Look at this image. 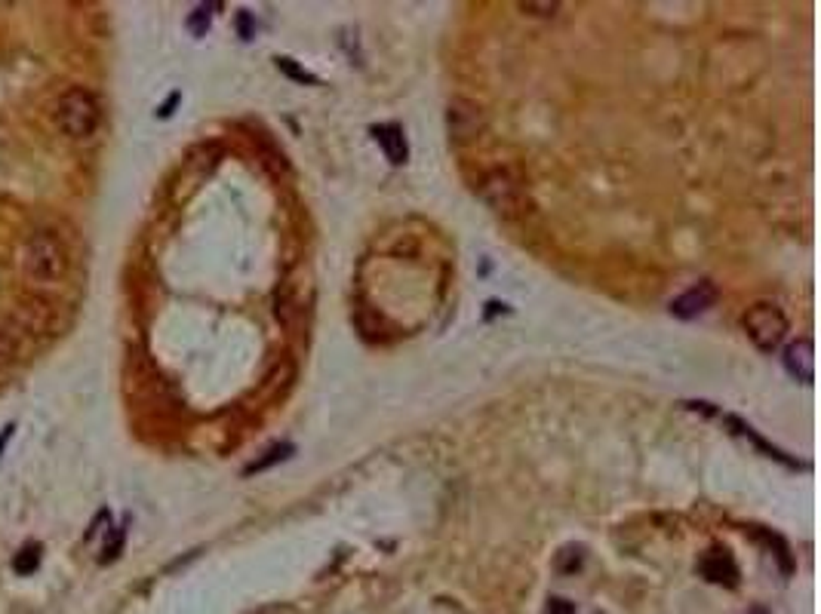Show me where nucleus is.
Here are the masks:
<instances>
[{
  "instance_id": "nucleus-1",
  "label": "nucleus",
  "mask_w": 821,
  "mask_h": 614,
  "mask_svg": "<svg viewBox=\"0 0 821 614\" xmlns=\"http://www.w3.org/2000/svg\"><path fill=\"white\" fill-rule=\"evenodd\" d=\"M480 197H483L486 206L502 218L526 216V206H530L526 185L520 182L511 169H492L490 176H483V182H480Z\"/></svg>"
},
{
  "instance_id": "nucleus-2",
  "label": "nucleus",
  "mask_w": 821,
  "mask_h": 614,
  "mask_svg": "<svg viewBox=\"0 0 821 614\" xmlns=\"http://www.w3.org/2000/svg\"><path fill=\"white\" fill-rule=\"evenodd\" d=\"M59 126H62L65 136L71 138H90L99 126V102L92 92L86 90H68L62 98H59Z\"/></svg>"
},
{
  "instance_id": "nucleus-3",
  "label": "nucleus",
  "mask_w": 821,
  "mask_h": 614,
  "mask_svg": "<svg viewBox=\"0 0 821 614\" xmlns=\"http://www.w3.org/2000/svg\"><path fill=\"white\" fill-rule=\"evenodd\" d=\"M742 326H745V335L751 338L753 347L763 353H772L778 344H782L785 332H787V319L782 313V307L769 304V302H760L753 307H747V313L742 317Z\"/></svg>"
},
{
  "instance_id": "nucleus-4",
  "label": "nucleus",
  "mask_w": 821,
  "mask_h": 614,
  "mask_svg": "<svg viewBox=\"0 0 821 614\" xmlns=\"http://www.w3.org/2000/svg\"><path fill=\"white\" fill-rule=\"evenodd\" d=\"M483 111H480L477 102L471 98H450L446 105V132L456 145H468L474 138L483 132Z\"/></svg>"
},
{
  "instance_id": "nucleus-5",
  "label": "nucleus",
  "mask_w": 821,
  "mask_h": 614,
  "mask_svg": "<svg viewBox=\"0 0 821 614\" xmlns=\"http://www.w3.org/2000/svg\"><path fill=\"white\" fill-rule=\"evenodd\" d=\"M65 268V252L59 249V243L50 233H40L28 243V258H25V271L35 279H56Z\"/></svg>"
},
{
  "instance_id": "nucleus-6",
  "label": "nucleus",
  "mask_w": 821,
  "mask_h": 614,
  "mask_svg": "<svg viewBox=\"0 0 821 614\" xmlns=\"http://www.w3.org/2000/svg\"><path fill=\"white\" fill-rule=\"evenodd\" d=\"M782 359H785V369L791 378H797V382H803V384L816 382V347H812L809 338H800V342L787 344Z\"/></svg>"
},
{
  "instance_id": "nucleus-7",
  "label": "nucleus",
  "mask_w": 821,
  "mask_h": 614,
  "mask_svg": "<svg viewBox=\"0 0 821 614\" xmlns=\"http://www.w3.org/2000/svg\"><path fill=\"white\" fill-rule=\"evenodd\" d=\"M713 302H717V286H713L711 279H702V283H696L689 292L674 298L671 313L680 319H692V317H698V313H705Z\"/></svg>"
},
{
  "instance_id": "nucleus-8",
  "label": "nucleus",
  "mask_w": 821,
  "mask_h": 614,
  "mask_svg": "<svg viewBox=\"0 0 821 614\" xmlns=\"http://www.w3.org/2000/svg\"><path fill=\"white\" fill-rule=\"evenodd\" d=\"M702 575L711 580V584H720V586H736L738 584V569L736 563H732V556L726 550H720V547H713L711 553L702 559Z\"/></svg>"
},
{
  "instance_id": "nucleus-9",
  "label": "nucleus",
  "mask_w": 821,
  "mask_h": 614,
  "mask_svg": "<svg viewBox=\"0 0 821 614\" xmlns=\"http://www.w3.org/2000/svg\"><path fill=\"white\" fill-rule=\"evenodd\" d=\"M372 138H376L379 148L385 151V157H388L394 166L406 163V157H410V148H406V136H403V130H400L397 123L372 126Z\"/></svg>"
},
{
  "instance_id": "nucleus-10",
  "label": "nucleus",
  "mask_w": 821,
  "mask_h": 614,
  "mask_svg": "<svg viewBox=\"0 0 821 614\" xmlns=\"http://www.w3.org/2000/svg\"><path fill=\"white\" fill-rule=\"evenodd\" d=\"M290 455H292V445H290V443L271 445V449L265 452L262 458H259V460H252V464L246 467V476H250V473H262V470H268V467H274V464H277V460H286Z\"/></svg>"
},
{
  "instance_id": "nucleus-11",
  "label": "nucleus",
  "mask_w": 821,
  "mask_h": 614,
  "mask_svg": "<svg viewBox=\"0 0 821 614\" xmlns=\"http://www.w3.org/2000/svg\"><path fill=\"white\" fill-rule=\"evenodd\" d=\"M37 565H40V544L22 547V550L16 553V559H12V569H16L19 575H31V571H37Z\"/></svg>"
},
{
  "instance_id": "nucleus-12",
  "label": "nucleus",
  "mask_w": 821,
  "mask_h": 614,
  "mask_svg": "<svg viewBox=\"0 0 821 614\" xmlns=\"http://www.w3.org/2000/svg\"><path fill=\"white\" fill-rule=\"evenodd\" d=\"M277 68L283 71L286 77H292V80H299V83H317V77L311 75V71H305V68H299L292 59H286V56H280L277 59Z\"/></svg>"
},
{
  "instance_id": "nucleus-13",
  "label": "nucleus",
  "mask_w": 821,
  "mask_h": 614,
  "mask_svg": "<svg viewBox=\"0 0 821 614\" xmlns=\"http://www.w3.org/2000/svg\"><path fill=\"white\" fill-rule=\"evenodd\" d=\"M124 540H126L124 529H111L108 540H105V550H102V563H115L120 556V550H124Z\"/></svg>"
},
{
  "instance_id": "nucleus-14",
  "label": "nucleus",
  "mask_w": 821,
  "mask_h": 614,
  "mask_svg": "<svg viewBox=\"0 0 821 614\" xmlns=\"http://www.w3.org/2000/svg\"><path fill=\"white\" fill-rule=\"evenodd\" d=\"M210 10L212 6H197V10L191 12L188 28L195 31V35H206V28H210Z\"/></svg>"
},
{
  "instance_id": "nucleus-15",
  "label": "nucleus",
  "mask_w": 821,
  "mask_h": 614,
  "mask_svg": "<svg viewBox=\"0 0 821 614\" xmlns=\"http://www.w3.org/2000/svg\"><path fill=\"white\" fill-rule=\"evenodd\" d=\"M545 614H576V605L570 602V599H547L545 605Z\"/></svg>"
},
{
  "instance_id": "nucleus-16",
  "label": "nucleus",
  "mask_w": 821,
  "mask_h": 614,
  "mask_svg": "<svg viewBox=\"0 0 821 614\" xmlns=\"http://www.w3.org/2000/svg\"><path fill=\"white\" fill-rule=\"evenodd\" d=\"M523 12H532V16H554L560 10V4H520Z\"/></svg>"
},
{
  "instance_id": "nucleus-17",
  "label": "nucleus",
  "mask_w": 821,
  "mask_h": 614,
  "mask_svg": "<svg viewBox=\"0 0 821 614\" xmlns=\"http://www.w3.org/2000/svg\"><path fill=\"white\" fill-rule=\"evenodd\" d=\"M240 35H243V40H250V37H252V22H250V12H240Z\"/></svg>"
},
{
  "instance_id": "nucleus-18",
  "label": "nucleus",
  "mask_w": 821,
  "mask_h": 614,
  "mask_svg": "<svg viewBox=\"0 0 821 614\" xmlns=\"http://www.w3.org/2000/svg\"><path fill=\"white\" fill-rule=\"evenodd\" d=\"M176 102H179V92L170 98V102L163 105V108H160V117H170V114H172V108H176Z\"/></svg>"
},
{
  "instance_id": "nucleus-19",
  "label": "nucleus",
  "mask_w": 821,
  "mask_h": 614,
  "mask_svg": "<svg viewBox=\"0 0 821 614\" xmlns=\"http://www.w3.org/2000/svg\"><path fill=\"white\" fill-rule=\"evenodd\" d=\"M753 614H763V611H753Z\"/></svg>"
}]
</instances>
